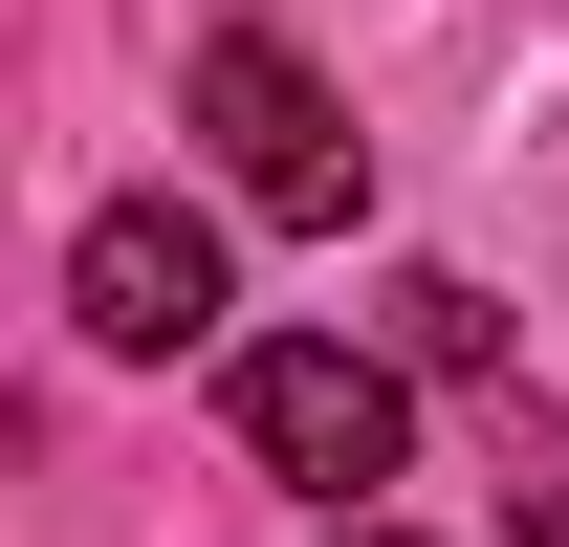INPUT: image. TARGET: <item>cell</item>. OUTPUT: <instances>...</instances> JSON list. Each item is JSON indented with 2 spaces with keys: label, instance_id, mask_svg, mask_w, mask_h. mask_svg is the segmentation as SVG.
Instances as JSON below:
<instances>
[{
  "label": "cell",
  "instance_id": "cell-2",
  "mask_svg": "<svg viewBox=\"0 0 569 547\" xmlns=\"http://www.w3.org/2000/svg\"><path fill=\"white\" fill-rule=\"evenodd\" d=\"M219 416H241V460L307 481V504H372L395 481V372L329 329H284V350H219Z\"/></svg>",
  "mask_w": 569,
  "mask_h": 547
},
{
  "label": "cell",
  "instance_id": "cell-4",
  "mask_svg": "<svg viewBox=\"0 0 569 547\" xmlns=\"http://www.w3.org/2000/svg\"><path fill=\"white\" fill-rule=\"evenodd\" d=\"M503 526H526V547H569V481H548V504H503Z\"/></svg>",
  "mask_w": 569,
  "mask_h": 547
},
{
  "label": "cell",
  "instance_id": "cell-5",
  "mask_svg": "<svg viewBox=\"0 0 569 547\" xmlns=\"http://www.w3.org/2000/svg\"><path fill=\"white\" fill-rule=\"evenodd\" d=\"M329 547H417V526H329Z\"/></svg>",
  "mask_w": 569,
  "mask_h": 547
},
{
  "label": "cell",
  "instance_id": "cell-1",
  "mask_svg": "<svg viewBox=\"0 0 569 547\" xmlns=\"http://www.w3.org/2000/svg\"><path fill=\"white\" fill-rule=\"evenodd\" d=\"M198 132H219V176L284 219V241H351V198H372V132L307 88V44H263V22H219L198 44Z\"/></svg>",
  "mask_w": 569,
  "mask_h": 547
},
{
  "label": "cell",
  "instance_id": "cell-3",
  "mask_svg": "<svg viewBox=\"0 0 569 547\" xmlns=\"http://www.w3.org/2000/svg\"><path fill=\"white\" fill-rule=\"evenodd\" d=\"M67 307H88V350H198V329H219V241H198L176 198H110V219L67 241Z\"/></svg>",
  "mask_w": 569,
  "mask_h": 547
}]
</instances>
